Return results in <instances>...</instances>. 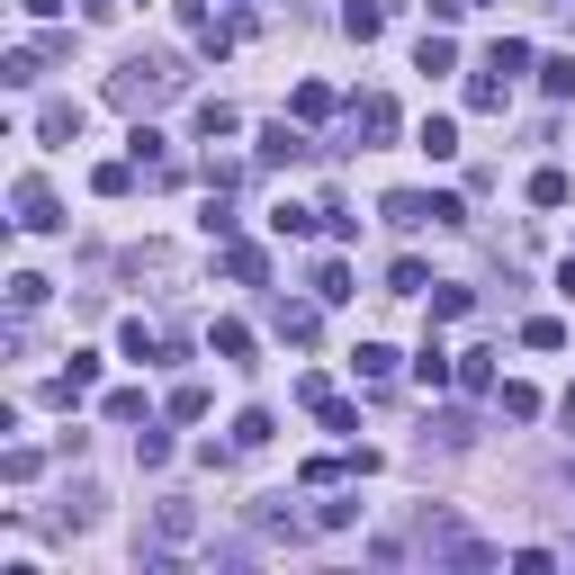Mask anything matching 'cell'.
<instances>
[{"instance_id": "cell-20", "label": "cell", "mask_w": 575, "mask_h": 575, "mask_svg": "<svg viewBox=\"0 0 575 575\" xmlns=\"http://www.w3.org/2000/svg\"><path fill=\"white\" fill-rule=\"evenodd\" d=\"M485 63L503 72V82H513V72H531V45H522V36H494V54H485Z\"/></svg>"}, {"instance_id": "cell-1", "label": "cell", "mask_w": 575, "mask_h": 575, "mask_svg": "<svg viewBox=\"0 0 575 575\" xmlns=\"http://www.w3.org/2000/svg\"><path fill=\"white\" fill-rule=\"evenodd\" d=\"M171 91H180V72H171L163 54H126V63H117V82H108L117 108H154V100H171Z\"/></svg>"}, {"instance_id": "cell-35", "label": "cell", "mask_w": 575, "mask_h": 575, "mask_svg": "<svg viewBox=\"0 0 575 575\" xmlns=\"http://www.w3.org/2000/svg\"><path fill=\"white\" fill-rule=\"evenodd\" d=\"M503 414H513V422H531V414H540V387H522V378H513V387H503Z\"/></svg>"}, {"instance_id": "cell-14", "label": "cell", "mask_w": 575, "mask_h": 575, "mask_svg": "<svg viewBox=\"0 0 575 575\" xmlns=\"http://www.w3.org/2000/svg\"><path fill=\"white\" fill-rule=\"evenodd\" d=\"M414 378H422V387H450L459 369H450V351H441V342H422V351H414Z\"/></svg>"}, {"instance_id": "cell-24", "label": "cell", "mask_w": 575, "mask_h": 575, "mask_svg": "<svg viewBox=\"0 0 575 575\" xmlns=\"http://www.w3.org/2000/svg\"><path fill=\"white\" fill-rule=\"evenodd\" d=\"M207 351H216V359H252V333H243V324H216Z\"/></svg>"}, {"instance_id": "cell-28", "label": "cell", "mask_w": 575, "mask_h": 575, "mask_svg": "<svg viewBox=\"0 0 575 575\" xmlns=\"http://www.w3.org/2000/svg\"><path fill=\"white\" fill-rule=\"evenodd\" d=\"M315 297H324V306H342V297H351V270H342V261H324V270H315Z\"/></svg>"}, {"instance_id": "cell-6", "label": "cell", "mask_w": 575, "mask_h": 575, "mask_svg": "<svg viewBox=\"0 0 575 575\" xmlns=\"http://www.w3.org/2000/svg\"><path fill=\"white\" fill-rule=\"evenodd\" d=\"M351 135L387 144V135H396V100H351Z\"/></svg>"}, {"instance_id": "cell-22", "label": "cell", "mask_w": 575, "mask_h": 575, "mask_svg": "<svg viewBox=\"0 0 575 575\" xmlns=\"http://www.w3.org/2000/svg\"><path fill=\"white\" fill-rule=\"evenodd\" d=\"M36 306H45V279L19 270V279H10V315H36Z\"/></svg>"}, {"instance_id": "cell-7", "label": "cell", "mask_w": 575, "mask_h": 575, "mask_svg": "<svg viewBox=\"0 0 575 575\" xmlns=\"http://www.w3.org/2000/svg\"><path fill=\"white\" fill-rule=\"evenodd\" d=\"M315 306H324V297H315ZM315 306H288V297H279V306H270V324H279V342H315V324H324Z\"/></svg>"}, {"instance_id": "cell-17", "label": "cell", "mask_w": 575, "mask_h": 575, "mask_svg": "<svg viewBox=\"0 0 575 575\" xmlns=\"http://www.w3.org/2000/svg\"><path fill=\"white\" fill-rule=\"evenodd\" d=\"M459 387H468V396L494 387V351H459Z\"/></svg>"}, {"instance_id": "cell-11", "label": "cell", "mask_w": 575, "mask_h": 575, "mask_svg": "<svg viewBox=\"0 0 575 575\" xmlns=\"http://www.w3.org/2000/svg\"><path fill=\"white\" fill-rule=\"evenodd\" d=\"M36 135H45V144H72V135H82V108H72V100H54V108L36 117Z\"/></svg>"}, {"instance_id": "cell-25", "label": "cell", "mask_w": 575, "mask_h": 575, "mask_svg": "<svg viewBox=\"0 0 575 575\" xmlns=\"http://www.w3.org/2000/svg\"><path fill=\"white\" fill-rule=\"evenodd\" d=\"M270 441V405H252V414H234V450H261Z\"/></svg>"}, {"instance_id": "cell-34", "label": "cell", "mask_w": 575, "mask_h": 575, "mask_svg": "<svg viewBox=\"0 0 575 575\" xmlns=\"http://www.w3.org/2000/svg\"><path fill=\"white\" fill-rule=\"evenodd\" d=\"M422 288H431V279H422V261H396V279H387V297H422Z\"/></svg>"}, {"instance_id": "cell-8", "label": "cell", "mask_w": 575, "mask_h": 575, "mask_svg": "<svg viewBox=\"0 0 575 575\" xmlns=\"http://www.w3.org/2000/svg\"><path fill=\"white\" fill-rule=\"evenodd\" d=\"M315 226H324V207H297V198H279V207H270V234H288V243L315 234Z\"/></svg>"}, {"instance_id": "cell-31", "label": "cell", "mask_w": 575, "mask_h": 575, "mask_svg": "<svg viewBox=\"0 0 575 575\" xmlns=\"http://www.w3.org/2000/svg\"><path fill=\"white\" fill-rule=\"evenodd\" d=\"M522 342H531V351H557V342H566V324H557V315H531V324H522Z\"/></svg>"}, {"instance_id": "cell-2", "label": "cell", "mask_w": 575, "mask_h": 575, "mask_svg": "<svg viewBox=\"0 0 575 575\" xmlns=\"http://www.w3.org/2000/svg\"><path fill=\"white\" fill-rule=\"evenodd\" d=\"M10 207H19V216H10V226H19V234H54V226H63V207H54V189H45L36 171H28L19 189H10Z\"/></svg>"}, {"instance_id": "cell-9", "label": "cell", "mask_w": 575, "mask_h": 575, "mask_svg": "<svg viewBox=\"0 0 575 575\" xmlns=\"http://www.w3.org/2000/svg\"><path fill=\"white\" fill-rule=\"evenodd\" d=\"M226 279L261 288V279H270V252H261V243H226Z\"/></svg>"}, {"instance_id": "cell-27", "label": "cell", "mask_w": 575, "mask_h": 575, "mask_svg": "<svg viewBox=\"0 0 575 575\" xmlns=\"http://www.w3.org/2000/svg\"><path fill=\"white\" fill-rule=\"evenodd\" d=\"M315 522H324V531H351V522H359V494H333V503H315Z\"/></svg>"}, {"instance_id": "cell-29", "label": "cell", "mask_w": 575, "mask_h": 575, "mask_svg": "<svg viewBox=\"0 0 575 575\" xmlns=\"http://www.w3.org/2000/svg\"><path fill=\"white\" fill-rule=\"evenodd\" d=\"M135 459H144V468H163V459H171V431L144 422V431H135Z\"/></svg>"}, {"instance_id": "cell-38", "label": "cell", "mask_w": 575, "mask_h": 575, "mask_svg": "<svg viewBox=\"0 0 575 575\" xmlns=\"http://www.w3.org/2000/svg\"><path fill=\"white\" fill-rule=\"evenodd\" d=\"M557 414H566V431H575V387H566V396H557Z\"/></svg>"}, {"instance_id": "cell-30", "label": "cell", "mask_w": 575, "mask_h": 575, "mask_svg": "<svg viewBox=\"0 0 575 575\" xmlns=\"http://www.w3.org/2000/svg\"><path fill=\"white\" fill-rule=\"evenodd\" d=\"M91 189H100V198H126V189H135V163H100V180H91Z\"/></svg>"}, {"instance_id": "cell-37", "label": "cell", "mask_w": 575, "mask_h": 575, "mask_svg": "<svg viewBox=\"0 0 575 575\" xmlns=\"http://www.w3.org/2000/svg\"><path fill=\"white\" fill-rule=\"evenodd\" d=\"M19 10H28V19H54V10H63V0H19Z\"/></svg>"}, {"instance_id": "cell-19", "label": "cell", "mask_w": 575, "mask_h": 575, "mask_svg": "<svg viewBox=\"0 0 575 575\" xmlns=\"http://www.w3.org/2000/svg\"><path fill=\"white\" fill-rule=\"evenodd\" d=\"M566 198H575L566 171H531V207H566Z\"/></svg>"}, {"instance_id": "cell-16", "label": "cell", "mask_w": 575, "mask_h": 575, "mask_svg": "<svg viewBox=\"0 0 575 575\" xmlns=\"http://www.w3.org/2000/svg\"><path fill=\"white\" fill-rule=\"evenodd\" d=\"M503 91H513V82H503V72L485 63V72H477V82H468V108H485V117H494V108H503Z\"/></svg>"}, {"instance_id": "cell-13", "label": "cell", "mask_w": 575, "mask_h": 575, "mask_svg": "<svg viewBox=\"0 0 575 575\" xmlns=\"http://www.w3.org/2000/svg\"><path fill=\"white\" fill-rule=\"evenodd\" d=\"M351 369L378 387V378H396V351H387V342H359V351H351Z\"/></svg>"}, {"instance_id": "cell-4", "label": "cell", "mask_w": 575, "mask_h": 575, "mask_svg": "<svg viewBox=\"0 0 575 575\" xmlns=\"http://www.w3.org/2000/svg\"><path fill=\"white\" fill-rule=\"evenodd\" d=\"M261 163H270V171H288V163H306V135L288 126V117H279V126H261Z\"/></svg>"}, {"instance_id": "cell-33", "label": "cell", "mask_w": 575, "mask_h": 575, "mask_svg": "<svg viewBox=\"0 0 575 575\" xmlns=\"http://www.w3.org/2000/svg\"><path fill=\"white\" fill-rule=\"evenodd\" d=\"M414 63H422V72H450V63H459V45H450V36H422V54H414Z\"/></svg>"}, {"instance_id": "cell-5", "label": "cell", "mask_w": 575, "mask_h": 575, "mask_svg": "<svg viewBox=\"0 0 575 575\" xmlns=\"http://www.w3.org/2000/svg\"><path fill=\"white\" fill-rule=\"evenodd\" d=\"M91 387H100V351H72V369H63L45 396H54V405H72V396H91Z\"/></svg>"}, {"instance_id": "cell-23", "label": "cell", "mask_w": 575, "mask_h": 575, "mask_svg": "<svg viewBox=\"0 0 575 575\" xmlns=\"http://www.w3.org/2000/svg\"><path fill=\"white\" fill-rule=\"evenodd\" d=\"M117 351H126V359H163V342H154V324H144V315L117 333Z\"/></svg>"}, {"instance_id": "cell-21", "label": "cell", "mask_w": 575, "mask_h": 575, "mask_svg": "<svg viewBox=\"0 0 575 575\" xmlns=\"http://www.w3.org/2000/svg\"><path fill=\"white\" fill-rule=\"evenodd\" d=\"M198 135L226 144V135H234V108H226V100H198Z\"/></svg>"}, {"instance_id": "cell-10", "label": "cell", "mask_w": 575, "mask_h": 575, "mask_svg": "<svg viewBox=\"0 0 575 575\" xmlns=\"http://www.w3.org/2000/svg\"><path fill=\"white\" fill-rule=\"evenodd\" d=\"M342 28H351L359 45H369V36H387V0H351V10H342Z\"/></svg>"}, {"instance_id": "cell-26", "label": "cell", "mask_w": 575, "mask_h": 575, "mask_svg": "<svg viewBox=\"0 0 575 575\" xmlns=\"http://www.w3.org/2000/svg\"><path fill=\"white\" fill-rule=\"evenodd\" d=\"M315 414H324V431H333V441H359V414H351V405H342V396H324V405H315Z\"/></svg>"}, {"instance_id": "cell-36", "label": "cell", "mask_w": 575, "mask_h": 575, "mask_svg": "<svg viewBox=\"0 0 575 575\" xmlns=\"http://www.w3.org/2000/svg\"><path fill=\"white\" fill-rule=\"evenodd\" d=\"M108 422H144V387H117L108 396Z\"/></svg>"}, {"instance_id": "cell-12", "label": "cell", "mask_w": 575, "mask_h": 575, "mask_svg": "<svg viewBox=\"0 0 575 575\" xmlns=\"http://www.w3.org/2000/svg\"><path fill=\"white\" fill-rule=\"evenodd\" d=\"M414 144H422L431 163H450V154H459V126H450V117H422V135H414Z\"/></svg>"}, {"instance_id": "cell-3", "label": "cell", "mask_w": 575, "mask_h": 575, "mask_svg": "<svg viewBox=\"0 0 575 575\" xmlns=\"http://www.w3.org/2000/svg\"><path fill=\"white\" fill-rule=\"evenodd\" d=\"M387 226H396V234L441 226V198H422V189H387Z\"/></svg>"}, {"instance_id": "cell-32", "label": "cell", "mask_w": 575, "mask_h": 575, "mask_svg": "<svg viewBox=\"0 0 575 575\" xmlns=\"http://www.w3.org/2000/svg\"><path fill=\"white\" fill-rule=\"evenodd\" d=\"M198 414H207V387H198V378H189V387H171V422H198Z\"/></svg>"}, {"instance_id": "cell-18", "label": "cell", "mask_w": 575, "mask_h": 575, "mask_svg": "<svg viewBox=\"0 0 575 575\" xmlns=\"http://www.w3.org/2000/svg\"><path fill=\"white\" fill-rule=\"evenodd\" d=\"M540 91H548V100H575V54H548V63H540Z\"/></svg>"}, {"instance_id": "cell-15", "label": "cell", "mask_w": 575, "mask_h": 575, "mask_svg": "<svg viewBox=\"0 0 575 575\" xmlns=\"http://www.w3.org/2000/svg\"><path fill=\"white\" fill-rule=\"evenodd\" d=\"M288 108H297V126H324V117H333V91H324V82H297V100H288Z\"/></svg>"}]
</instances>
